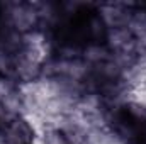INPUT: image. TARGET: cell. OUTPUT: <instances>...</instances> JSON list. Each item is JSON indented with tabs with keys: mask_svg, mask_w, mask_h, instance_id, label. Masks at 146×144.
<instances>
[{
	"mask_svg": "<svg viewBox=\"0 0 146 144\" xmlns=\"http://www.w3.org/2000/svg\"><path fill=\"white\" fill-rule=\"evenodd\" d=\"M3 144H34V131L29 122L21 115L3 124V131L0 132Z\"/></svg>",
	"mask_w": 146,
	"mask_h": 144,
	"instance_id": "obj_2",
	"label": "cell"
},
{
	"mask_svg": "<svg viewBox=\"0 0 146 144\" xmlns=\"http://www.w3.org/2000/svg\"><path fill=\"white\" fill-rule=\"evenodd\" d=\"M5 17L14 32L29 34L41 22L36 3H9L5 7Z\"/></svg>",
	"mask_w": 146,
	"mask_h": 144,
	"instance_id": "obj_1",
	"label": "cell"
},
{
	"mask_svg": "<svg viewBox=\"0 0 146 144\" xmlns=\"http://www.w3.org/2000/svg\"><path fill=\"white\" fill-rule=\"evenodd\" d=\"M134 10L127 5H119V3H107L100 7V20L107 29L115 27H127Z\"/></svg>",
	"mask_w": 146,
	"mask_h": 144,
	"instance_id": "obj_3",
	"label": "cell"
},
{
	"mask_svg": "<svg viewBox=\"0 0 146 144\" xmlns=\"http://www.w3.org/2000/svg\"><path fill=\"white\" fill-rule=\"evenodd\" d=\"M34 144H68V141L65 139L61 131L51 129V131H44L37 134L34 137Z\"/></svg>",
	"mask_w": 146,
	"mask_h": 144,
	"instance_id": "obj_5",
	"label": "cell"
},
{
	"mask_svg": "<svg viewBox=\"0 0 146 144\" xmlns=\"http://www.w3.org/2000/svg\"><path fill=\"white\" fill-rule=\"evenodd\" d=\"M127 29L131 31V34L134 37L138 51H145L146 49V12L134 10L131 20L127 24Z\"/></svg>",
	"mask_w": 146,
	"mask_h": 144,
	"instance_id": "obj_4",
	"label": "cell"
}]
</instances>
